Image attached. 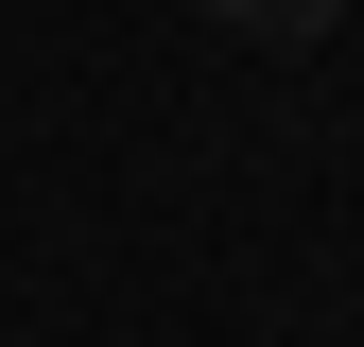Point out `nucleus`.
I'll return each mask as SVG.
<instances>
[{"label": "nucleus", "instance_id": "f257e3e1", "mask_svg": "<svg viewBox=\"0 0 364 347\" xmlns=\"http://www.w3.org/2000/svg\"><path fill=\"white\" fill-rule=\"evenodd\" d=\"M208 18H225V35H260V53H312L347 0H208Z\"/></svg>", "mask_w": 364, "mask_h": 347}]
</instances>
